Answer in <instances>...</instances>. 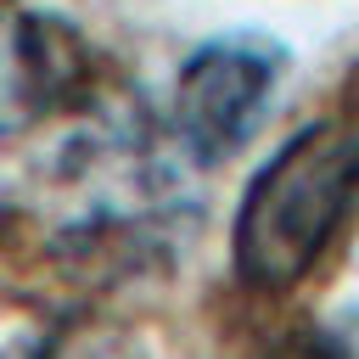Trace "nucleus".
Listing matches in <instances>:
<instances>
[{"mask_svg":"<svg viewBox=\"0 0 359 359\" xmlns=\"http://www.w3.org/2000/svg\"><path fill=\"white\" fill-rule=\"evenodd\" d=\"M348 129H359V67H353V79H348V118H342Z\"/></svg>","mask_w":359,"mask_h":359,"instance_id":"nucleus-6","label":"nucleus"},{"mask_svg":"<svg viewBox=\"0 0 359 359\" xmlns=\"http://www.w3.org/2000/svg\"><path fill=\"white\" fill-rule=\"evenodd\" d=\"M90 90V45L56 11L0 6V135H22L73 112Z\"/></svg>","mask_w":359,"mask_h":359,"instance_id":"nucleus-3","label":"nucleus"},{"mask_svg":"<svg viewBox=\"0 0 359 359\" xmlns=\"http://www.w3.org/2000/svg\"><path fill=\"white\" fill-rule=\"evenodd\" d=\"M28 359H135V348L112 331H62V337H45Z\"/></svg>","mask_w":359,"mask_h":359,"instance_id":"nucleus-4","label":"nucleus"},{"mask_svg":"<svg viewBox=\"0 0 359 359\" xmlns=\"http://www.w3.org/2000/svg\"><path fill=\"white\" fill-rule=\"evenodd\" d=\"M258 359H353L337 337H320V331H297V337H280L269 342Z\"/></svg>","mask_w":359,"mask_h":359,"instance_id":"nucleus-5","label":"nucleus"},{"mask_svg":"<svg viewBox=\"0 0 359 359\" xmlns=\"http://www.w3.org/2000/svg\"><path fill=\"white\" fill-rule=\"evenodd\" d=\"M286 50L264 39H208L185 56L174 79V135L191 163L236 157L269 118Z\"/></svg>","mask_w":359,"mask_h":359,"instance_id":"nucleus-2","label":"nucleus"},{"mask_svg":"<svg viewBox=\"0 0 359 359\" xmlns=\"http://www.w3.org/2000/svg\"><path fill=\"white\" fill-rule=\"evenodd\" d=\"M359 208V129L303 123L269 151V163L241 191L230 224L236 275L252 292H292L314 275L325 247Z\"/></svg>","mask_w":359,"mask_h":359,"instance_id":"nucleus-1","label":"nucleus"}]
</instances>
